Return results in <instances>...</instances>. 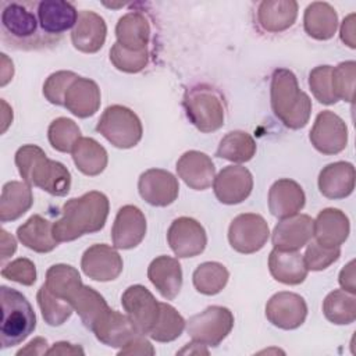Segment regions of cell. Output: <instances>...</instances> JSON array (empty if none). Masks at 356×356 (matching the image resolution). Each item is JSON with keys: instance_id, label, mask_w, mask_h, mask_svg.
Masks as SVG:
<instances>
[{"instance_id": "6da1fadb", "label": "cell", "mask_w": 356, "mask_h": 356, "mask_svg": "<svg viewBox=\"0 0 356 356\" xmlns=\"http://www.w3.org/2000/svg\"><path fill=\"white\" fill-rule=\"evenodd\" d=\"M38 1H1V40L15 50H40L53 47L60 39L47 35L38 19Z\"/></svg>"}, {"instance_id": "7a4b0ae2", "label": "cell", "mask_w": 356, "mask_h": 356, "mask_svg": "<svg viewBox=\"0 0 356 356\" xmlns=\"http://www.w3.org/2000/svg\"><path fill=\"white\" fill-rule=\"evenodd\" d=\"M110 203L104 193L90 191L63 204L61 217L53 222L56 241L71 242L86 234L103 229L108 217Z\"/></svg>"}, {"instance_id": "3957f363", "label": "cell", "mask_w": 356, "mask_h": 356, "mask_svg": "<svg viewBox=\"0 0 356 356\" xmlns=\"http://www.w3.org/2000/svg\"><path fill=\"white\" fill-rule=\"evenodd\" d=\"M15 165L21 178L53 196H65L71 188V174L67 167L50 160L42 147L24 145L15 153Z\"/></svg>"}, {"instance_id": "277c9868", "label": "cell", "mask_w": 356, "mask_h": 356, "mask_svg": "<svg viewBox=\"0 0 356 356\" xmlns=\"http://www.w3.org/2000/svg\"><path fill=\"white\" fill-rule=\"evenodd\" d=\"M270 100L274 115L286 128L300 129L309 122L312 100L300 90L298 78L291 70H274L270 83Z\"/></svg>"}, {"instance_id": "5b68a950", "label": "cell", "mask_w": 356, "mask_h": 356, "mask_svg": "<svg viewBox=\"0 0 356 356\" xmlns=\"http://www.w3.org/2000/svg\"><path fill=\"white\" fill-rule=\"evenodd\" d=\"M1 348H11L25 341L36 328V316L29 300L17 289L0 286Z\"/></svg>"}, {"instance_id": "8992f818", "label": "cell", "mask_w": 356, "mask_h": 356, "mask_svg": "<svg viewBox=\"0 0 356 356\" xmlns=\"http://www.w3.org/2000/svg\"><path fill=\"white\" fill-rule=\"evenodd\" d=\"M182 104L188 120L200 132H214L224 125V100L214 88L206 83L192 86L185 92Z\"/></svg>"}, {"instance_id": "52a82bcc", "label": "cell", "mask_w": 356, "mask_h": 356, "mask_svg": "<svg viewBox=\"0 0 356 356\" xmlns=\"http://www.w3.org/2000/svg\"><path fill=\"white\" fill-rule=\"evenodd\" d=\"M96 131L118 149L136 146L143 135L139 117L128 107L121 104L108 106L97 121Z\"/></svg>"}, {"instance_id": "ba28073f", "label": "cell", "mask_w": 356, "mask_h": 356, "mask_svg": "<svg viewBox=\"0 0 356 356\" xmlns=\"http://www.w3.org/2000/svg\"><path fill=\"white\" fill-rule=\"evenodd\" d=\"M234 327V314L224 306H209L192 316L186 323V331L192 341L204 346H218Z\"/></svg>"}, {"instance_id": "9c48e42d", "label": "cell", "mask_w": 356, "mask_h": 356, "mask_svg": "<svg viewBox=\"0 0 356 356\" xmlns=\"http://www.w3.org/2000/svg\"><path fill=\"white\" fill-rule=\"evenodd\" d=\"M270 228L267 221L256 213L236 216L228 228V241L234 250L250 254L256 253L267 243Z\"/></svg>"}, {"instance_id": "30bf717a", "label": "cell", "mask_w": 356, "mask_h": 356, "mask_svg": "<svg viewBox=\"0 0 356 356\" xmlns=\"http://www.w3.org/2000/svg\"><path fill=\"white\" fill-rule=\"evenodd\" d=\"M121 305L136 330L149 335L160 316V302L156 300L153 293L143 285H131L124 291Z\"/></svg>"}, {"instance_id": "8fae6325", "label": "cell", "mask_w": 356, "mask_h": 356, "mask_svg": "<svg viewBox=\"0 0 356 356\" xmlns=\"http://www.w3.org/2000/svg\"><path fill=\"white\" fill-rule=\"evenodd\" d=\"M309 139L320 153L338 154L346 147L348 127L339 115L324 110L317 114Z\"/></svg>"}, {"instance_id": "7c38bea8", "label": "cell", "mask_w": 356, "mask_h": 356, "mask_svg": "<svg viewBox=\"0 0 356 356\" xmlns=\"http://www.w3.org/2000/svg\"><path fill=\"white\" fill-rule=\"evenodd\" d=\"M167 241L175 256L181 259L200 254L207 245V235L203 225L191 217L175 218L168 231Z\"/></svg>"}, {"instance_id": "4fadbf2b", "label": "cell", "mask_w": 356, "mask_h": 356, "mask_svg": "<svg viewBox=\"0 0 356 356\" xmlns=\"http://www.w3.org/2000/svg\"><path fill=\"white\" fill-rule=\"evenodd\" d=\"M266 317L273 325L281 330H295L307 317L306 300L293 292H277L266 305Z\"/></svg>"}, {"instance_id": "5bb4252c", "label": "cell", "mask_w": 356, "mask_h": 356, "mask_svg": "<svg viewBox=\"0 0 356 356\" xmlns=\"http://www.w3.org/2000/svg\"><path fill=\"white\" fill-rule=\"evenodd\" d=\"M138 191L146 203L156 207H165L177 200L179 184L175 175H172L170 171L150 168L140 174Z\"/></svg>"}, {"instance_id": "9a60e30c", "label": "cell", "mask_w": 356, "mask_h": 356, "mask_svg": "<svg viewBox=\"0 0 356 356\" xmlns=\"http://www.w3.org/2000/svg\"><path fill=\"white\" fill-rule=\"evenodd\" d=\"M122 259L120 253L106 245L95 243L88 248L81 259V268L86 277L95 281L107 282L118 278L122 273Z\"/></svg>"}, {"instance_id": "2e32d148", "label": "cell", "mask_w": 356, "mask_h": 356, "mask_svg": "<svg viewBox=\"0 0 356 356\" xmlns=\"http://www.w3.org/2000/svg\"><path fill=\"white\" fill-rule=\"evenodd\" d=\"M253 189L252 172L242 165L224 167L213 181V191L222 204H238L249 197Z\"/></svg>"}, {"instance_id": "e0dca14e", "label": "cell", "mask_w": 356, "mask_h": 356, "mask_svg": "<svg viewBox=\"0 0 356 356\" xmlns=\"http://www.w3.org/2000/svg\"><path fill=\"white\" fill-rule=\"evenodd\" d=\"M313 218L307 214H295L281 218L273 229L271 242L274 249L298 252L313 238Z\"/></svg>"}, {"instance_id": "ac0fdd59", "label": "cell", "mask_w": 356, "mask_h": 356, "mask_svg": "<svg viewBox=\"0 0 356 356\" xmlns=\"http://www.w3.org/2000/svg\"><path fill=\"white\" fill-rule=\"evenodd\" d=\"M146 218L142 210L134 204L122 206L111 228V241L117 249L136 248L146 235Z\"/></svg>"}, {"instance_id": "d6986e66", "label": "cell", "mask_w": 356, "mask_h": 356, "mask_svg": "<svg viewBox=\"0 0 356 356\" xmlns=\"http://www.w3.org/2000/svg\"><path fill=\"white\" fill-rule=\"evenodd\" d=\"M36 14L42 29L47 35L61 39L64 32L74 29L79 13L72 3L63 0H42L38 1Z\"/></svg>"}, {"instance_id": "ffe728a7", "label": "cell", "mask_w": 356, "mask_h": 356, "mask_svg": "<svg viewBox=\"0 0 356 356\" xmlns=\"http://www.w3.org/2000/svg\"><path fill=\"white\" fill-rule=\"evenodd\" d=\"M107 36V25L99 14L89 10H82L78 14V21L71 32L74 47L82 53H97Z\"/></svg>"}, {"instance_id": "44dd1931", "label": "cell", "mask_w": 356, "mask_h": 356, "mask_svg": "<svg viewBox=\"0 0 356 356\" xmlns=\"http://www.w3.org/2000/svg\"><path fill=\"white\" fill-rule=\"evenodd\" d=\"M178 177L192 189L204 191L211 186L216 177V167L211 159L197 150L185 152L177 161Z\"/></svg>"}, {"instance_id": "7402d4cb", "label": "cell", "mask_w": 356, "mask_h": 356, "mask_svg": "<svg viewBox=\"0 0 356 356\" xmlns=\"http://www.w3.org/2000/svg\"><path fill=\"white\" fill-rule=\"evenodd\" d=\"M90 331H93L97 341L111 348H122L140 334L127 314L113 309H108Z\"/></svg>"}, {"instance_id": "603a6c76", "label": "cell", "mask_w": 356, "mask_h": 356, "mask_svg": "<svg viewBox=\"0 0 356 356\" xmlns=\"http://www.w3.org/2000/svg\"><path fill=\"white\" fill-rule=\"evenodd\" d=\"M350 224L348 216L339 209L327 207L313 221L314 241L327 248H341L348 239Z\"/></svg>"}, {"instance_id": "cb8c5ba5", "label": "cell", "mask_w": 356, "mask_h": 356, "mask_svg": "<svg viewBox=\"0 0 356 356\" xmlns=\"http://www.w3.org/2000/svg\"><path fill=\"white\" fill-rule=\"evenodd\" d=\"M306 203L303 188L293 179L281 178L268 191V210L274 217L286 218L298 214Z\"/></svg>"}, {"instance_id": "d4e9b609", "label": "cell", "mask_w": 356, "mask_h": 356, "mask_svg": "<svg viewBox=\"0 0 356 356\" xmlns=\"http://www.w3.org/2000/svg\"><path fill=\"white\" fill-rule=\"evenodd\" d=\"M102 96L97 83L93 79L76 76L64 97V107L78 118H88L100 108Z\"/></svg>"}, {"instance_id": "484cf974", "label": "cell", "mask_w": 356, "mask_h": 356, "mask_svg": "<svg viewBox=\"0 0 356 356\" xmlns=\"http://www.w3.org/2000/svg\"><path fill=\"white\" fill-rule=\"evenodd\" d=\"M147 278L164 299H175L182 286V268L178 259L165 254L153 259L147 267Z\"/></svg>"}, {"instance_id": "4316f807", "label": "cell", "mask_w": 356, "mask_h": 356, "mask_svg": "<svg viewBox=\"0 0 356 356\" xmlns=\"http://www.w3.org/2000/svg\"><path fill=\"white\" fill-rule=\"evenodd\" d=\"M318 189L328 199L348 197L355 189V167L348 161L327 164L318 174Z\"/></svg>"}, {"instance_id": "83f0119b", "label": "cell", "mask_w": 356, "mask_h": 356, "mask_svg": "<svg viewBox=\"0 0 356 356\" xmlns=\"http://www.w3.org/2000/svg\"><path fill=\"white\" fill-rule=\"evenodd\" d=\"M298 17V3L293 0H267L257 7L256 18L260 28L268 33H280L291 28Z\"/></svg>"}, {"instance_id": "f1b7e54d", "label": "cell", "mask_w": 356, "mask_h": 356, "mask_svg": "<svg viewBox=\"0 0 356 356\" xmlns=\"http://www.w3.org/2000/svg\"><path fill=\"white\" fill-rule=\"evenodd\" d=\"M150 24L145 14L129 11L115 25L117 43L128 50H146L150 42Z\"/></svg>"}, {"instance_id": "f546056e", "label": "cell", "mask_w": 356, "mask_h": 356, "mask_svg": "<svg viewBox=\"0 0 356 356\" xmlns=\"http://www.w3.org/2000/svg\"><path fill=\"white\" fill-rule=\"evenodd\" d=\"M268 270L273 278L285 285H299L307 277L303 254L273 249L268 256Z\"/></svg>"}, {"instance_id": "4dcf8cb0", "label": "cell", "mask_w": 356, "mask_h": 356, "mask_svg": "<svg viewBox=\"0 0 356 356\" xmlns=\"http://www.w3.org/2000/svg\"><path fill=\"white\" fill-rule=\"evenodd\" d=\"M18 241L36 253H49L57 248L58 242L53 235V222L33 214L17 229Z\"/></svg>"}, {"instance_id": "1f68e13d", "label": "cell", "mask_w": 356, "mask_h": 356, "mask_svg": "<svg viewBox=\"0 0 356 356\" xmlns=\"http://www.w3.org/2000/svg\"><path fill=\"white\" fill-rule=\"evenodd\" d=\"M33 204L31 185L25 181H8L3 185L0 196V221L18 220Z\"/></svg>"}, {"instance_id": "d6a6232c", "label": "cell", "mask_w": 356, "mask_h": 356, "mask_svg": "<svg viewBox=\"0 0 356 356\" xmlns=\"http://www.w3.org/2000/svg\"><path fill=\"white\" fill-rule=\"evenodd\" d=\"M303 26L310 38L328 40L337 32L338 14L331 4L325 1H314L305 10Z\"/></svg>"}, {"instance_id": "836d02e7", "label": "cell", "mask_w": 356, "mask_h": 356, "mask_svg": "<svg viewBox=\"0 0 356 356\" xmlns=\"http://www.w3.org/2000/svg\"><path fill=\"white\" fill-rule=\"evenodd\" d=\"M71 154L76 168L85 175L96 177L107 167V150L93 138L81 136Z\"/></svg>"}, {"instance_id": "e575fe53", "label": "cell", "mask_w": 356, "mask_h": 356, "mask_svg": "<svg viewBox=\"0 0 356 356\" xmlns=\"http://www.w3.org/2000/svg\"><path fill=\"white\" fill-rule=\"evenodd\" d=\"M74 312L78 313L83 325L89 330L102 318V316L110 309L106 299L92 286L82 285L70 299Z\"/></svg>"}, {"instance_id": "d590c367", "label": "cell", "mask_w": 356, "mask_h": 356, "mask_svg": "<svg viewBox=\"0 0 356 356\" xmlns=\"http://www.w3.org/2000/svg\"><path fill=\"white\" fill-rule=\"evenodd\" d=\"M46 288L60 299L68 300L83 285L79 271L70 264H53L46 271Z\"/></svg>"}, {"instance_id": "8d00e7d4", "label": "cell", "mask_w": 356, "mask_h": 356, "mask_svg": "<svg viewBox=\"0 0 356 356\" xmlns=\"http://www.w3.org/2000/svg\"><path fill=\"white\" fill-rule=\"evenodd\" d=\"M256 149V142L250 134L245 131H231L220 140L216 154L232 163H246L253 159Z\"/></svg>"}, {"instance_id": "74e56055", "label": "cell", "mask_w": 356, "mask_h": 356, "mask_svg": "<svg viewBox=\"0 0 356 356\" xmlns=\"http://www.w3.org/2000/svg\"><path fill=\"white\" fill-rule=\"evenodd\" d=\"M323 313L332 324H352L356 320V299L343 289H334L323 302Z\"/></svg>"}, {"instance_id": "f35d334b", "label": "cell", "mask_w": 356, "mask_h": 356, "mask_svg": "<svg viewBox=\"0 0 356 356\" xmlns=\"http://www.w3.org/2000/svg\"><path fill=\"white\" fill-rule=\"evenodd\" d=\"M229 278L227 267L217 261H204L196 267L192 275L193 286L197 292L203 295H217L220 293Z\"/></svg>"}, {"instance_id": "ab89813d", "label": "cell", "mask_w": 356, "mask_h": 356, "mask_svg": "<svg viewBox=\"0 0 356 356\" xmlns=\"http://www.w3.org/2000/svg\"><path fill=\"white\" fill-rule=\"evenodd\" d=\"M185 325L186 323L184 317L177 312L175 307L160 302V316L149 332V337L157 342H171L182 334Z\"/></svg>"}, {"instance_id": "60d3db41", "label": "cell", "mask_w": 356, "mask_h": 356, "mask_svg": "<svg viewBox=\"0 0 356 356\" xmlns=\"http://www.w3.org/2000/svg\"><path fill=\"white\" fill-rule=\"evenodd\" d=\"M36 300L40 307L43 320L53 327H58L64 324L72 314L74 309L68 300L60 299L56 295H53L46 285L43 284L38 293H36Z\"/></svg>"}, {"instance_id": "b9f144b4", "label": "cell", "mask_w": 356, "mask_h": 356, "mask_svg": "<svg viewBox=\"0 0 356 356\" xmlns=\"http://www.w3.org/2000/svg\"><path fill=\"white\" fill-rule=\"evenodd\" d=\"M47 138L51 147L57 152L71 153L75 143L81 138V129L71 118L58 117L49 125Z\"/></svg>"}, {"instance_id": "7bdbcfd3", "label": "cell", "mask_w": 356, "mask_h": 356, "mask_svg": "<svg viewBox=\"0 0 356 356\" xmlns=\"http://www.w3.org/2000/svg\"><path fill=\"white\" fill-rule=\"evenodd\" d=\"M110 61L118 71L136 74L147 65L149 50H128L115 42L110 49Z\"/></svg>"}, {"instance_id": "ee69618b", "label": "cell", "mask_w": 356, "mask_h": 356, "mask_svg": "<svg viewBox=\"0 0 356 356\" xmlns=\"http://www.w3.org/2000/svg\"><path fill=\"white\" fill-rule=\"evenodd\" d=\"M355 78H356V63L353 60L339 63L332 67L331 82L332 92L337 100H343L352 103L355 92Z\"/></svg>"}, {"instance_id": "f6af8a7d", "label": "cell", "mask_w": 356, "mask_h": 356, "mask_svg": "<svg viewBox=\"0 0 356 356\" xmlns=\"http://www.w3.org/2000/svg\"><path fill=\"white\" fill-rule=\"evenodd\" d=\"M331 72V65H318L309 74V86L314 97L323 104H334L338 102L332 92Z\"/></svg>"}, {"instance_id": "bcb514c9", "label": "cell", "mask_w": 356, "mask_h": 356, "mask_svg": "<svg viewBox=\"0 0 356 356\" xmlns=\"http://www.w3.org/2000/svg\"><path fill=\"white\" fill-rule=\"evenodd\" d=\"M339 256L341 248H327L316 241H310L303 254V260L307 270L321 271L328 268L332 263H335L339 259Z\"/></svg>"}, {"instance_id": "7dc6e473", "label": "cell", "mask_w": 356, "mask_h": 356, "mask_svg": "<svg viewBox=\"0 0 356 356\" xmlns=\"http://www.w3.org/2000/svg\"><path fill=\"white\" fill-rule=\"evenodd\" d=\"M78 75L72 71H57L47 76L43 83V96L46 100L56 106H64L67 89Z\"/></svg>"}, {"instance_id": "c3c4849f", "label": "cell", "mask_w": 356, "mask_h": 356, "mask_svg": "<svg viewBox=\"0 0 356 356\" xmlns=\"http://www.w3.org/2000/svg\"><path fill=\"white\" fill-rule=\"evenodd\" d=\"M1 277L31 286L36 282V266L26 257H18L1 268Z\"/></svg>"}, {"instance_id": "681fc988", "label": "cell", "mask_w": 356, "mask_h": 356, "mask_svg": "<svg viewBox=\"0 0 356 356\" xmlns=\"http://www.w3.org/2000/svg\"><path fill=\"white\" fill-rule=\"evenodd\" d=\"M120 356H125V355H154V348L150 343L149 339H146V337L143 334H138L136 337H134L125 346H122L118 350Z\"/></svg>"}, {"instance_id": "f907efd6", "label": "cell", "mask_w": 356, "mask_h": 356, "mask_svg": "<svg viewBox=\"0 0 356 356\" xmlns=\"http://www.w3.org/2000/svg\"><path fill=\"white\" fill-rule=\"evenodd\" d=\"M339 285L343 291L355 295L356 293V282H355V260H350L339 273Z\"/></svg>"}, {"instance_id": "816d5d0a", "label": "cell", "mask_w": 356, "mask_h": 356, "mask_svg": "<svg viewBox=\"0 0 356 356\" xmlns=\"http://www.w3.org/2000/svg\"><path fill=\"white\" fill-rule=\"evenodd\" d=\"M341 40L350 49L356 47L355 42V14H349L341 25Z\"/></svg>"}, {"instance_id": "f5cc1de1", "label": "cell", "mask_w": 356, "mask_h": 356, "mask_svg": "<svg viewBox=\"0 0 356 356\" xmlns=\"http://www.w3.org/2000/svg\"><path fill=\"white\" fill-rule=\"evenodd\" d=\"M47 341L42 337L33 338L25 348L19 349L17 352V356H22V355H29V356H40V355H46L47 353Z\"/></svg>"}, {"instance_id": "db71d44e", "label": "cell", "mask_w": 356, "mask_h": 356, "mask_svg": "<svg viewBox=\"0 0 356 356\" xmlns=\"http://www.w3.org/2000/svg\"><path fill=\"white\" fill-rule=\"evenodd\" d=\"M46 355H51V356H68V355H83V349L79 345H74L65 341H60L56 342Z\"/></svg>"}, {"instance_id": "11a10c76", "label": "cell", "mask_w": 356, "mask_h": 356, "mask_svg": "<svg viewBox=\"0 0 356 356\" xmlns=\"http://www.w3.org/2000/svg\"><path fill=\"white\" fill-rule=\"evenodd\" d=\"M0 235H1V239H0V242H1V261H4L6 259L11 257L15 253L17 241L6 229H1Z\"/></svg>"}, {"instance_id": "9f6ffc18", "label": "cell", "mask_w": 356, "mask_h": 356, "mask_svg": "<svg viewBox=\"0 0 356 356\" xmlns=\"http://www.w3.org/2000/svg\"><path fill=\"white\" fill-rule=\"evenodd\" d=\"M0 56H1V78H0V85L6 86L13 79L14 65H13V61L4 53H1Z\"/></svg>"}, {"instance_id": "6f0895ef", "label": "cell", "mask_w": 356, "mask_h": 356, "mask_svg": "<svg viewBox=\"0 0 356 356\" xmlns=\"http://www.w3.org/2000/svg\"><path fill=\"white\" fill-rule=\"evenodd\" d=\"M203 346H204V345H202V343H197V342L192 341L191 343H186V345H185V348H184V349H181L178 353H195V355L204 353V355H207L209 352H207Z\"/></svg>"}, {"instance_id": "680465c9", "label": "cell", "mask_w": 356, "mask_h": 356, "mask_svg": "<svg viewBox=\"0 0 356 356\" xmlns=\"http://www.w3.org/2000/svg\"><path fill=\"white\" fill-rule=\"evenodd\" d=\"M1 106H3V127H1V132H6L7 127L13 121V110L8 107V104L3 99H1Z\"/></svg>"}]
</instances>
